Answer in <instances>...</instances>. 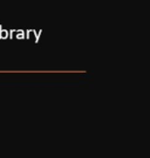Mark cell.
I'll use <instances>...</instances> for the list:
<instances>
[{"mask_svg":"<svg viewBox=\"0 0 150 158\" xmlns=\"http://www.w3.org/2000/svg\"><path fill=\"white\" fill-rule=\"evenodd\" d=\"M8 38V31L2 28V26H0V39H7Z\"/></svg>","mask_w":150,"mask_h":158,"instance_id":"obj_1","label":"cell"},{"mask_svg":"<svg viewBox=\"0 0 150 158\" xmlns=\"http://www.w3.org/2000/svg\"><path fill=\"white\" fill-rule=\"evenodd\" d=\"M17 38L18 39H22V38H24V32H22V31H19V32H18Z\"/></svg>","mask_w":150,"mask_h":158,"instance_id":"obj_2","label":"cell"},{"mask_svg":"<svg viewBox=\"0 0 150 158\" xmlns=\"http://www.w3.org/2000/svg\"><path fill=\"white\" fill-rule=\"evenodd\" d=\"M14 36V31H11V38Z\"/></svg>","mask_w":150,"mask_h":158,"instance_id":"obj_3","label":"cell"}]
</instances>
